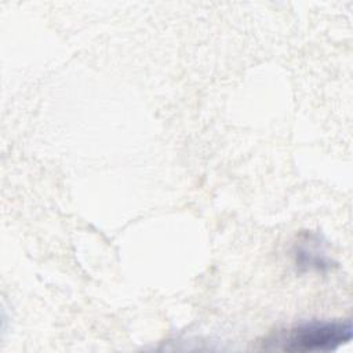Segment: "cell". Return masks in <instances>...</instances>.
<instances>
[{
  "label": "cell",
  "mask_w": 353,
  "mask_h": 353,
  "mask_svg": "<svg viewBox=\"0 0 353 353\" xmlns=\"http://www.w3.org/2000/svg\"><path fill=\"white\" fill-rule=\"evenodd\" d=\"M352 321L312 320L283 328L269 335L262 347L288 353L331 352L352 339Z\"/></svg>",
  "instance_id": "6da1fadb"
},
{
  "label": "cell",
  "mask_w": 353,
  "mask_h": 353,
  "mask_svg": "<svg viewBox=\"0 0 353 353\" xmlns=\"http://www.w3.org/2000/svg\"><path fill=\"white\" fill-rule=\"evenodd\" d=\"M296 263L299 266H306L309 269L317 270H320L324 266H328V261L324 252L320 250V244H317V241H312L310 239L302 241L301 248H298Z\"/></svg>",
  "instance_id": "7a4b0ae2"
}]
</instances>
